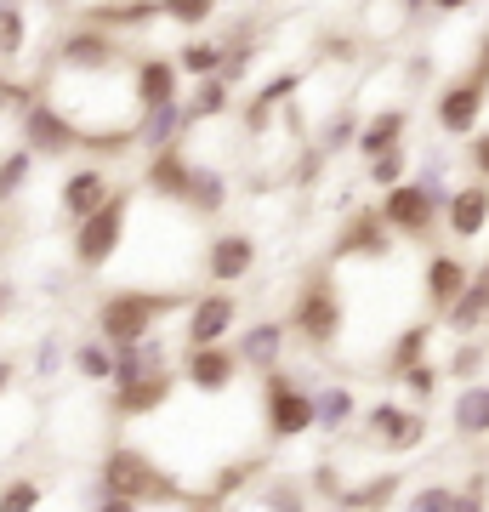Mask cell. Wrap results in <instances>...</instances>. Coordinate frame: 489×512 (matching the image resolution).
Listing matches in <instances>:
<instances>
[{
	"mask_svg": "<svg viewBox=\"0 0 489 512\" xmlns=\"http://www.w3.org/2000/svg\"><path fill=\"white\" fill-rule=\"evenodd\" d=\"M97 495H120V501H137V507H182L188 501V490L148 450H137V444H109L103 450V461H97Z\"/></svg>",
	"mask_w": 489,
	"mask_h": 512,
	"instance_id": "cell-1",
	"label": "cell"
},
{
	"mask_svg": "<svg viewBox=\"0 0 489 512\" xmlns=\"http://www.w3.org/2000/svg\"><path fill=\"white\" fill-rule=\"evenodd\" d=\"M188 308V291H143V285H120V291H109L103 302H97V342H109V348H120V342H143V336H154L160 330L165 313Z\"/></svg>",
	"mask_w": 489,
	"mask_h": 512,
	"instance_id": "cell-2",
	"label": "cell"
},
{
	"mask_svg": "<svg viewBox=\"0 0 489 512\" xmlns=\"http://www.w3.org/2000/svg\"><path fill=\"white\" fill-rule=\"evenodd\" d=\"M126 217H131V188H114V194L97 205L86 222H74V239H69L74 268H86V274H103L114 256L126 251Z\"/></svg>",
	"mask_w": 489,
	"mask_h": 512,
	"instance_id": "cell-3",
	"label": "cell"
},
{
	"mask_svg": "<svg viewBox=\"0 0 489 512\" xmlns=\"http://www.w3.org/2000/svg\"><path fill=\"white\" fill-rule=\"evenodd\" d=\"M347 313H342V291H336V279H330V268H313L308 279H302V291H296V302H290V325L308 348H330L336 336H342Z\"/></svg>",
	"mask_w": 489,
	"mask_h": 512,
	"instance_id": "cell-4",
	"label": "cell"
},
{
	"mask_svg": "<svg viewBox=\"0 0 489 512\" xmlns=\"http://www.w3.org/2000/svg\"><path fill=\"white\" fill-rule=\"evenodd\" d=\"M262 421H268V444H296L313 433V399L308 382H296V370H268L262 376Z\"/></svg>",
	"mask_w": 489,
	"mask_h": 512,
	"instance_id": "cell-5",
	"label": "cell"
},
{
	"mask_svg": "<svg viewBox=\"0 0 489 512\" xmlns=\"http://www.w3.org/2000/svg\"><path fill=\"white\" fill-rule=\"evenodd\" d=\"M239 325V296L234 291H205V296H188L182 308V348H217L228 342Z\"/></svg>",
	"mask_w": 489,
	"mask_h": 512,
	"instance_id": "cell-6",
	"label": "cell"
},
{
	"mask_svg": "<svg viewBox=\"0 0 489 512\" xmlns=\"http://www.w3.org/2000/svg\"><path fill=\"white\" fill-rule=\"evenodd\" d=\"M364 439L381 444V450H393V456H410V450H421L427 444V410H416V404H370L364 410Z\"/></svg>",
	"mask_w": 489,
	"mask_h": 512,
	"instance_id": "cell-7",
	"label": "cell"
},
{
	"mask_svg": "<svg viewBox=\"0 0 489 512\" xmlns=\"http://www.w3.org/2000/svg\"><path fill=\"white\" fill-rule=\"evenodd\" d=\"M126 63V52H120V40L103 35V29H69V35L52 46V69L57 74H109Z\"/></svg>",
	"mask_w": 489,
	"mask_h": 512,
	"instance_id": "cell-8",
	"label": "cell"
},
{
	"mask_svg": "<svg viewBox=\"0 0 489 512\" xmlns=\"http://www.w3.org/2000/svg\"><path fill=\"white\" fill-rule=\"evenodd\" d=\"M126 74H131V103H137V114L165 109V103H177L182 97V74H177V63H171L165 52H131Z\"/></svg>",
	"mask_w": 489,
	"mask_h": 512,
	"instance_id": "cell-9",
	"label": "cell"
},
{
	"mask_svg": "<svg viewBox=\"0 0 489 512\" xmlns=\"http://www.w3.org/2000/svg\"><path fill=\"white\" fill-rule=\"evenodd\" d=\"M18 137H23V148H29L35 160H63V154H80L74 126L52 109V103H46V97H35V103L18 114Z\"/></svg>",
	"mask_w": 489,
	"mask_h": 512,
	"instance_id": "cell-10",
	"label": "cell"
},
{
	"mask_svg": "<svg viewBox=\"0 0 489 512\" xmlns=\"http://www.w3.org/2000/svg\"><path fill=\"white\" fill-rule=\"evenodd\" d=\"M376 217L387 222V234H404V239H433L438 228V205L421 194L416 183H399V188H381V205H376Z\"/></svg>",
	"mask_w": 489,
	"mask_h": 512,
	"instance_id": "cell-11",
	"label": "cell"
},
{
	"mask_svg": "<svg viewBox=\"0 0 489 512\" xmlns=\"http://www.w3.org/2000/svg\"><path fill=\"white\" fill-rule=\"evenodd\" d=\"M200 274L211 279V285H245V279L256 274V239L239 234V228L211 234L205 251H200Z\"/></svg>",
	"mask_w": 489,
	"mask_h": 512,
	"instance_id": "cell-12",
	"label": "cell"
},
{
	"mask_svg": "<svg viewBox=\"0 0 489 512\" xmlns=\"http://www.w3.org/2000/svg\"><path fill=\"white\" fill-rule=\"evenodd\" d=\"M182 387H194V393H205V399H217V393H228V387L239 382V359L228 342H217V348H188L182 353V370H177Z\"/></svg>",
	"mask_w": 489,
	"mask_h": 512,
	"instance_id": "cell-13",
	"label": "cell"
},
{
	"mask_svg": "<svg viewBox=\"0 0 489 512\" xmlns=\"http://www.w3.org/2000/svg\"><path fill=\"white\" fill-rule=\"evenodd\" d=\"M171 393H177V370H154V376L109 387V410L120 421H143V416H160L165 404H171Z\"/></svg>",
	"mask_w": 489,
	"mask_h": 512,
	"instance_id": "cell-14",
	"label": "cell"
},
{
	"mask_svg": "<svg viewBox=\"0 0 489 512\" xmlns=\"http://www.w3.org/2000/svg\"><path fill=\"white\" fill-rule=\"evenodd\" d=\"M484 97H489V86H478V80H467V74H461L455 86H444L438 103H433L438 131H444V137H472L478 120H484Z\"/></svg>",
	"mask_w": 489,
	"mask_h": 512,
	"instance_id": "cell-15",
	"label": "cell"
},
{
	"mask_svg": "<svg viewBox=\"0 0 489 512\" xmlns=\"http://www.w3.org/2000/svg\"><path fill=\"white\" fill-rule=\"evenodd\" d=\"M114 188H120V183H114L103 165H80V171H69L63 188H57V217L69 222V228H74V222H86L91 211L114 194Z\"/></svg>",
	"mask_w": 489,
	"mask_h": 512,
	"instance_id": "cell-16",
	"label": "cell"
},
{
	"mask_svg": "<svg viewBox=\"0 0 489 512\" xmlns=\"http://www.w3.org/2000/svg\"><path fill=\"white\" fill-rule=\"evenodd\" d=\"M347 256H364V262H387V256H393V234H387V222L376 217V205H370V211H353L347 228L336 234L330 262H347Z\"/></svg>",
	"mask_w": 489,
	"mask_h": 512,
	"instance_id": "cell-17",
	"label": "cell"
},
{
	"mask_svg": "<svg viewBox=\"0 0 489 512\" xmlns=\"http://www.w3.org/2000/svg\"><path fill=\"white\" fill-rule=\"evenodd\" d=\"M438 319H444V330H450L455 342H472V336L489 325V262L478 268V274H467L461 296H455V302L438 313Z\"/></svg>",
	"mask_w": 489,
	"mask_h": 512,
	"instance_id": "cell-18",
	"label": "cell"
},
{
	"mask_svg": "<svg viewBox=\"0 0 489 512\" xmlns=\"http://www.w3.org/2000/svg\"><path fill=\"white\" fill-rule=\"evenodd\" d=\"M285 319H256V325H245L239 330V342H228L234 348V359H239V370H279V359H285Z\"/></svg>",
	"mask_w": 489,
	"mask_h": 512,
	"instance_id": "cell-19",
	"label": "cell"
},
{
	"mask_svg": "<svg viewBox=\"0 0 489 512\" xmlns=\"http://www.w3.org/2000/svg\"><path fill=\"white\" fill-rule=\"evenodd\" d=\"M438 217H444L450 239H484V228H489V183H455Z\"/></svg>",
	"mask_w": 489,
	"mask_h": 512,
	"instance_id": "cell-20",
	"label": "cell"
},
{
	"mask_svg": "<svg viewBox=\"0 0 489 512\" xmlns=\"http://www.w3.org/2000/svg\"><path fill=\"white\" fill-rule=\"evenodd\" d=\"M188 171H194V160L182 154V143L171 148H154L143 160V188L154 194V205H182V188H188Z\"/></svg>",
	"mask_w": 489,
	"mask_h": 512,
	"instance_id": "cell-21",
	"label": "cell"
},
{
	"mask_svg": "<svg viewBox=\"0 0 489 512\" xmlns=\"http://www.w3.org/2000/svg\"><path fill=\"white\" fill-rule=\"evenodd\" d=\"M86 12L91 29H103V35H131V29H148V23H160V0H86L80 6Z\"/></svg>",
	"mask_w": 489,
	"mask_h": 512,
	"instance_id": "cell-22",
	"label": "cell"
},
{
	"mask_svg": "<svg viewBox=\"0 0 489 512\" xmlns=\"http://www.w3.org/2000/svg\"><path fill=\"white\" fill-rule=\"evenodd\" d=\"M154 370H171V353H165L160 330L143 336V342H120V348H109V387L137 382V376H154Z\"/></svg>",
	"mask_w": 489,
	"mask_h": 512,
	"instance_id": "cell-23",
	"label": "cell"
},
{
	"mask_svg": "<svg viewBox=\"0 0 489 512\" xmlns=\"http://www.w3.org/2000/svg\"><path fill=\"white\" fill-rule=\"evenodd\" d=\"M182 211L194 222H211L228 211V177H222L217 165H194L188 171V188H182Z\"/></svg>",
	"mask_w": 489,
	"mask_h": 512,
	"instance_id": "cell-24",
	"label": "cell"
},
{
	"mask_svg": "<svg viewBox=\"0 0 489 512\" xmlns=\"http://www.w3.org/2000/svg\"><path fill=\"white\" fill-rule=\"evenodd\" d=\"M308 399H313V433H347V427L359 421V399H353V387H342V382L308 387Z\"/></svg>",
	"mask_w": 489,
	"mask_h": 512,
	"instance_id": "cell-25",
	"label": "cell"
},
{
	"mask_svg": "<svg viewBox=\"0 0 489 512\" xmlns=\"http://www.w3.org/2000/svg\"><path fill=\"white\" fill-rule=\"evenodd\" d=\"M467 262H461V256L455 251H433L427 256V274H421V291H427V308L433 313H444L455 302V296H461V285H467Z\"/></svg>",
	"mask_w": 489,
	"mask_h": 512,
	"instance_id": "cell-26",
	"label": "cell"
},
{
	"mask_svg": "<svg viewBox=\"0 0 489 512\" xmlns=\"http://www.w3.org/2000/svg\"><path fill=\"white\" fill-rule=\"evenodd\" d=\"M404 131H410V114L404 109H381V114H370V120L359 126L353 148H359L364 160H376V154H387V148H404Z\"/></svg>",
	"mask_w": 489,
	"mask_h": 512,
	"instance_id": "cell-27",
	"label": "cell"
},
{
	"mask_svg": "<svg viewBox=\"0 0 489 512\" xmlns=\"http://www.w3.org/2000/svg\"><path fill=\"white\" fill-rule=\"evenodd\" d=\"M450 427L461 439H489V382H467L450 404Z\"/></svg>",
	"mask_w": 489,
	"mask_h": 512,
	"instance_id": "cell-28",
	"label": "cell"
},
{
	"mask_svg": "<svg viewBox=\"0 0 489 512\" xmlns=\"http://www.w3.org/2000/svg\"><path fill=\"white\" fill-rule=\"evenodd\" d=\"M228 97H234V92L222 86L217 74H211V80H194V92L182 97V120H188V131L222 120V114H228Z\"/></svg>",
	"mask_w": 489,
	"mask_h": 512,
	"instance_id": "cell-29",
	"label": "cell"
},
{
	"mask_svg": "<svg viewBox=\"0 0 489 512\" xmlns=\"http://www.w3.org/2000/svg\"><path fill=\"white\" fill-rule=\"evenodd\" d=\"M296 86H302V80H296L290 69H285V74H273L268 86L251 97V109H245V131H251V137H262V131H268V120H273V109H279L285 97H296Z\"/></svg>",
	"mask_w": 489,
	"mask_h": 512,
	"instance_id": "cell-30",
	"label": "cell"
},
{
	"mask_svg": "<svg viewBox=\"0 0 489 512\" xmlns=\"http://www.w3.org/2000/svg\"><path fill=\"white\" fill-rule=\"evenodd\" d=\"M171 63H177V74H188V80H211V74H217V63H222V40L188 35L177 52H171Z\"/></svg>",
	"mask_w": 489,
	"mask_h": 512,
	"instance_id": "cell-31",
	"label": "cell"
},
{
	"mask_svg": "<svg viewBox=\"0 0 489 512\" xmlns=\"http://www.w3.org/2000/svg\"><path fill=\"white\" fill-rule=\"evenodd\" d=\"M23 52H29V6L0 0V63H18Z\"/></svg>",
	"mask_w": 489,
	"mask_h": 512,
	"instance_id": "cell-32",
	"label": "cell"
},
{
	"mask_svg": "<svg viewBox=\"0 0 489 512\" xmlns=\"http://www.w3.org/2000/svg\"><path fill=\"white\" fill-rule=\"evenodd\" d=\"M427 342H433V325H427V319H421V325H404L399 342L387 348V376H399V370L421 365V359H427Z\"/></svg>",
	"mask_w": 489,
	"mask_h": 512,
	"instance_id": "cell-33",
	"label": "cell"
},
{
	"mask_svg": "<svg viewBox=\"0 0 489 512\" xmlns=\"http://www.w3.org/2000/svg\"><path fill=\"white\" fill-rule=\"evenodd\" d=\"M69 365H74V376H80V382H91V387H109V342H97V336H86V342H74Z\"/></svg>",
	"mask_w": 489,
	"mask_h": 512,
	"instance_id": "cell-34",
	"label": "cell"
},
{
	"mask_svg": "<svg viewBox=\"0 0 489 512\" xmlns=\"http://www.w3.org/2000/svg\"><path fill=\"white\" fill-rule=\"evenodd\" d=\"M29 177H35V154L29 148H12L6 160H0V205H12L29 188Z\"/></svg>",
	"mask_w": 489,
	"mask_h": 512,
	"instance_id": "cell-35",
	"label": "cell"
},
{
	"mask_svg": "<svg viewBox=\"0 0 489 512\" xmlns=\"http://www.w3.org/2000/svg\"><path fill=\"white\" fill-rule=\"evenodd\" d=\"M160 18L188 29V35H200L205 23L217 18V0H160Z\"/></svg>",
	"mask_w": 489,
	"mask_h": 512,
	"instance_id": "cell-36",
	"label": "cell"
},
{
	"mask_svg": "<svg viewBox=\"0 0 489 512\" xmlns=\"http://www.w3.org/2000/svg\"><path fill=\"white\" fill-rule=\"evenodd\" d=\"M399 387L410 393V404H416V410H427V404H433V393L444 387V376H438V365H433V359H421V365L399 370Z\"/></svg>",
	"mask_w": 489,
	"mask_h": 512,
	"instance_id": "cell-37",
	"label": "cell"
},
{
	"mask_svg": "<svg viewBox=\"0 0 489 512\" xmlns=\"http://www.w3.org/2000/svg\"><path fill=\"white\" fill-rule=\"evenodd\" d=\"M484 359H489V353L478 348V342H455V353L438 365V376H455V382L467 387V382H478V376H484Z\"/></svg>",
	"mask_w": 489,
	"mask_h": 512,
	"instance_id": "cell-38",
	"label": "cell"
},
{
	"mask_svg": "<svg viewBox=\"0 0 489 512\" xmlns=\"http://www.w3.org/2000/svg\"><path fill=\"white\" fill-rule=\"evenodd\" d=\"M353 137H359V114L336 109L325 120V131H319V143H313V148H319V154H342V148H353Z\"/></svg>",
	"mask_w": 489,
	"mask_h": 512,
	"instance_id": "cell-39",
	"label": "cell"
},
{
	"mask_svg": "<svg viewBox=\"0 0 489 512\" xmlns=\"http://www.w3.org/2000/svg\"><path fill=\"white\" fill-rule=\"evenodd\" d=\"M46 490H40V478H12V484H0V512H40Z\"/></svg>",
	"mask_w": 489,
	"mask_h": 512,
	"instance_id": "cell-40",
	"label": "cell"
},
{
	"mask_svg": "<svg viewBox=\"0 0 489 512\" xmlns=\"http://www.w3.org/2000/svg\"><path fill=\"white\" fill-rule=\"evenodd\" d=\"M404 171H410V148H387V154L370 160V183H376V188H399Z\"/></svg>",
	"mask_w": 489,
	"mask_h": 512,
	"instance_id": "cell-41",
	"label": "cell"
},
{
	"mask_svg": "<svg viewBox=\"0 0 489 512\" xmlns=\"http://www.w3.org/2000/svg\"><path fill=\"white\" fill-rule=\"evenodd\" d=\"M35 376H40V382H57V376H63V336H57V330H46V336H40Z\"/></svg>",
	"mask_w": 489,
	"mask_h": 512,
	"instance_id": "cell-42",
	"label": "cell"
},
{
	"mask_svg": "<svg viewBox=\"0 0 489 512\" xmlns=\"http://www.w3.org/2000/svg\"><path fill=\"white\" fill-rule=\"evenodd\" d=\"M35 97H40L35 80H6V74H0V114H12V120H18V114L29 109Z\"/></svg>",
	"mask_w": 489,
	"mask_h": 512,
	"instance_id": "cell-43",
	"label": "cell"
},
{
	"mask_svg": "<svg viewBox=\"0 0 489 512\" xmlns=\"http://www.w3.org/2000/svg\"><path fill=\"white\" fill-rule=\"evenodd\" d=\"M450 501H455V490L450 484H421L410 501H404L399 512H450Z\"/></svg>",
	"mask_w": 489,
	"mask_h": 512,
	"instance_id": "cell-44",
	"label": "cell"
},
{
	"mask_svg": "<svg viewBox=\"0 0 489 512\" xmlns=\"http://www.w3.org/2000/svg\"><path fill=\"white\" fill-rule=\"evenodd\" d=\"M308 484H313V495H319V501H336V495H342V473H336V467H330V461H313V473H308Z\"/></svg>",
	"mask_w": 489,
	"mask_h": 512,
	"instance_id": "cell-45",
	"label": "cell"
},
{
	"mask_svg": "<svg viewBox=\"0 0 489 512\" xmlns=\"http://www.w3.org/2000/svg\"><path fill=\"white\" fill-rule=\"evenodd\" d=\"M268 507L273 512H308V501H302V490H296V484L273 478V484H268Z\"/></svg>",
	"mask_w": 489,
	"mask_h": 512,
	"instance_id": "cell-46",
	"label": "cell"
},
{
	"mask_svg": "<svg viewBox=\"0 0 489 512\" xmlns=\"http://www.w3.org/2000/svg\"><path fill=\"white\" fill-rule=\"evenodd\" d=\"M467 165H472V183H489V131L467 137Z\"/></svg>",
	"mask_w": 489,
	"mask_h": 512,
	"instance_id": "cell-47",
	"label": "cell"
},
{
	"mask_svg": "<svg viewBox=\"0 0 489 512\" xmlns=\"http://www.w3.org/2000/svg\"><path fill=\"white\" fill-rule=\"evenodd\" d=\"M450 512H489V501H484V490H455Z\"/></svg>",
	"mask_w": 489,
	"mask_h": 512,
	"instance_id": "cell-48",
	"label": "cell"
},
{
	"mask_svg": "<svg viewBox=\"0 0 489 512\" xmlns=\"http://www.w3.org/2000/svg\"><path fill=\"white\" fill-rule=\"evenodd\" d=\"M91 512H143V507H137V501H120V495H97Z\"/></svg>",
	"mask_w": 489,
	"mask_h": 512,
	"instance_id": "cell-49",
	"label": "cell"
},
{
	"mask_svg": "<svg viewBox=\"0 0 489 512\" xmlns=\"http://www.w3.org/2000/svg\"><path fill=\"white\" fill-rule=\"evenodd\" d=\"M12 376H18V359H0V399L12 393Z\"/></svg>",
	"mask_w": 489,
	"mask_h": 512,
	"instance_id": "cell-50",
	"label": "cell"
},
{
	"mask_svg": "<svg viewBox=\"0 0 489 512\" xmlns=\"http://www.w3.org/2000/svg\"><path fill=\"white\" fill-rule=\"evenodd\" d=\"M421 6H433V12H467L472 0H421Z\"/></svg>",
	"mask_w": 489,
	"mask_h": 512,
	"instance_id": "cell-51",
	"label": "cell"
},
{
	"mask_svg": "<svg viewBox=\"0 0 489 512\" xmlns=\"http://www.w3.org/2000/svg\"><path fill=\"white\" fill-rule=\"evenodd\" d=\"M182 512H222V507H217V501H188Z\"/></svg>",
	"mask_w": 489,
	"mask_h": 512,
	"instance_id": "cell-52",
	"label": "cell"
},
{
	"mask_svg": "<svg viewBox=\"0 0 489 512\" xmlns=\"http://www.w3.org/2000/svg\"><path fill=\"white\" fill-rule=\"evenodd\" d=\"M6 308H12V291H6V285H0V319H6Z\"/></svg>",
	"mask_w": 489,
	"mask_h": 512,
	"instance_id": "cell-53",
	"label": "cell"
},
{
	"mask_svg": "<svg viewBox=\"0 0 489 512\" xmlns=\"http://www.w3.org/2000/svg\"><path fill=\"white\" fill-rule=\"evenodd\" d=\"M484 35H489V29H484Z\"/></svg>",
	"mask_w": 489,
	"mask_h": 512,
	"instance_id": "cell-54",
	"label": "cell"
}]
</instances>
